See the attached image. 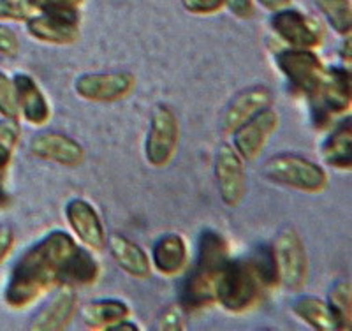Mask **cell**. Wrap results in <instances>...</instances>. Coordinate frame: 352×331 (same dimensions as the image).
Wrapping results in <instances>:
<instances>
[{"instance_id": "1", "label": "cell", "mask_w": 352, "mask_h": 331, "mask_svg": "<svg viewBox=\"0 0 352 331\" xmlns=\"http://www.w3.org/2000/svg\"><path fill=\"white\" fill-rule=\"evenodd\" d=\"M78 247V239L62 229L43 236L12 266L4 289V303L12 310H27L62 286L65 268Z\"/></svg>"}, {"instance_id": "2", "label": "cell", "mask_w": 352, "mask_h": 331, "mask_svg": "<svg viewBox=\"0 0 352 331\" xmlns=\"http://www.w3.org/2000/svg\"><path fill=\"white\" fill-rule=\"evenodd\" d=\"M278 284L272 247H261L248 257H231L220 270L215 282L217 303L229 314H245L256 308L264 292Z\"/></svg>"}, {"instance_id": "3", "label": "cell", "mask_w": 352, "mask_h": 331, "mask_svg": "<svg viewBox=\"0 0 352 331\" xmlns=\"http://www.w3.org/2000/svg\"><path fill=\"white\" fill-rule=\"evenodd\" d=\"M263 175L272 184L303 194H322L329 185L326 169L298 153H278L270 157L263 166Z\"/></svg>"}, {"instance_id": "4", "label": "cell", "mask_w": 352, "mask_h": 331, "mask_svg": "<svg viewBox=\"0 0 352 331\" xmlns=\"http://www.w3.org/2000/svg\"><path fill=\"white\" fill-rule=\"evenodd\" d=\"M275 64L294 92L307 100L317 96L326 67L316 50L285 48L275 55Z\"/></svg>"}, {"instance_id": "5", "label": "cell", "mask_w": 352, "mask_h": 331, "mask_svg": "<svg viewBox=\"0 0 352 331\" xmlns=\"http://www.w3.org/2000/svg\"><path fill=\"white\" fill-rule=\"evenodd\" d=\"M351 94V67L333 65V67L326 69L324 80H322L319 92L312 100H308L316 127H329L333 116L347 113L352 103Z\"/></svg>"}, {"instance_id": "6", "label": "cell", "mask_w": 352, "mask_h": 331, "mask_svg": "<svg viewBox=\"0 0 352 331\" xmlns=\"http://www.w3.org/2000/svg\"><path fill=\"white\" fill-rule=\"evenodd\" d=\"M180 122L169 106H155L150 118V129L144 141V159L152 168H166L178 153Z\"/></svg>"}, {"instance_id": "7", "label": "cell", "mask_w": 352, "mask_h": 331, "mask_svg": "<svg viewBox=\"0 0 352 331\" xmlns=\"http://www.w3.org/2000/svg\"><path fill=\"white\" fill-rule=\"evenodd\" d=\"M278 282L292 292L303 291L310 275L307 248L294 229H284L272 247Z\"/></svg>"}, {"instance_id": "8", "label": "cell", "mask_w": 352, "mask_h": 331, "mask_svg": "<svg viewBox=\"0 0 352 331\" xmlns=\"http://www.w3.org/2000/svg\"><path fill=\"white\" fill-rule=\"evenodd\" d=\"M213 171H215L217 191L222 203L228 208L240 206L248 189L247 169H245V160L232 148V145L224 143L217 148Z\"/></svg>"}, {"instance_id": "9", "label": "cell", "mask_w": 352, "mask_h": 331, "mask_svg": "<svg viewBox=\"0 0 352 331\" xmlns=\"http://www.w3.org/2000/svg\"><path fill=\"white\" fill-rule=\"evenodd\" d=\"M136 76L131 72H87L74 81V92L88 103H118L134 92Z\"/></svg>"}, {"instance_id": "10", "label": "cell", "mask_w": 352, "mask_h": 331, "mask_svg": "<svg viewBox=\"0 0 352 331\" xmlns=\"http://www.w3.org/2000/svg\"><path fill=\"white\" fill-rule=\"evenodd\" d=\"M278 125L280 115L273 108H264L231 132L232 148L240 153L245 162L256 160L268 145L270 138L278 131Z\"/></svg>"}, {"instance_id": "11", "label": "cell", "mask_w": 352, "mask_h": 331, "mask_svg": "<svg viewBox=\"0 0 352 331\" xmlns=\"http://www.w3.org/2000/svg\"><path fill=\"white\" fill-rule=\"evenodd\" d=\"M270 23L276 37L284 41L289 48L317 50L322 44V32L319 25L298 9L285 8L273 12Z\"/></svg>"}, {"instance_id": "12", "label": "cell", "mask_w": 352, "mask_h": 331, "mask_svg": "<svg viewBox=\"0 0 352 331\" xmlns=\"http://www.w3.org/2000/svg\"><path fill=\"white\" fill-rule=\"evenodd\" d=\"M65 220L74 238L85 248L92 252H102L108 245V235L99 212L92 203L83 197H74L65 204Z\"/></svg>"}, {"instance_id": "13", "label": "cell", "mask_w": 352, "mask_h": 331, "mask_svg": "<svg viewBox=\"0 0 352 331\" xmlns=\"http://www.w3.org/2000/svg\"><path fill=\"white\" fill-rule=\"evenodd\" d=\"M32 39L53 46H69L80 39V12L41 11L27 21Z\"/></svg>"}, {"instance_id": "14", "label": "cell", "mask_w": 352, "mask_h": 331, "mask_svg": "<svg viewBox=\"0 0 352 331\" xmlns=\"http://www.w3.org/2000/svg\"><path fill=\"white\" fill-rule=\"evenodd\" d=\"M30 152L36 159L64 166V168H78L87 159L83 145L62 132L37 134L30 141Z\"/></svg>"}, {"instance_id": "15", "label": "cell", "mask_w": 352, "mask_h": 331, "mask_svg": "<svg viewBox=\"0 0 352 331\" xmlns=\"http://www.w3.org/2000/svg\"><path fill=\"white\" fill-rule=\"evenodd\" d=\"M78 312L76 288L62 284L56 289L55 296L46 307L41 308L34 317L30 330L36 331H62L72 323Z\"/></svg>"}, {"instance_id": "16", "label": "cell", "mask_w": 352, "mask_h": 331, "mask_svg": "<svg viewBox=\"0 0 352 331\" xmlns=\"http://www.w3.org/2000/svg\"><path fill=\"white\" fill-rule=\"evenodd\" d=\"M16 87L20 118L32 127H44L52 118V104L36 80L27 72H18L12 78Z\"/></svg>"}, {"instance_id": "17", "label": "cell", "mask_w": 352, "mask_h": 331, "mask_svg": "<svg viewBox=\"0 0 352 331\" xmlns=\"http://www.w3.org/2000/svg\"><path fill=\"white\" fill-rule=\"evenodd\" d=\"M152 268L166 279L180 277L187 270L188 247L187 242L178 233H166L152 245L150 255Z\"/></svg>"}, {"instance_id": "18", "label": "cell", "mask_w": 352, "mask_h": 331, "mask_svg": "<svg viewBox=\"0 0 352 331\" xmlns=\"http://www.w3.org/2000/svg\"><path fill=\"white\" fill-rule=\"evenodd\" d=\"M272 100V90L268 87H264V85H256V87H250L240 92L226 109L224 122H222L224 131L231 134L234 129L245 124L248 118H252L254 115L263 111L264 108H270Z\"/></svg>"}, {"instance_id": "19", "label": "cell", "mask_w": 352, "mask_h": 331, "mask_svg": "<svg viewBox=\"0 0 352 331\" xmlns=\"http://www.w3.org/2000/svg\"><path fill=\"white\" fill-rule=\"evenodd\" d=\"M108 247L115 263L124 270L127 275L138 280L150 279L152 275V263L148 254L140 244L132 242L124 235H111L108 238Z\"/></svg>"}, {"instance_id": "20", "label": "cell", "mask_w": 352, "mask_h": 331, "mask_svg": "<svg viewBox=\"0 0 352 331\" xmlns=\"http://www.w3.org/2000/svg\"><path fill=\"white\" fill-rule=\"evenodd\" d=\"M215 277L192 268L180 286V307L184 310H203L217 303Z\"/></svg>"}, {"instance_id": "21", "label": "cell", "mask_w": 352, "mask_h": 331, "mask_svg": "<svg viewBox=\"0 0 352 331\" xmlns=\"http://www.w3.org/2000/svg\"><path fill=\"white\" fill-rule=\"evenodd\" d=\"M229 259H231V248L228 239L219 231L204 229L197 244V261L194 268L217 279Z\"/></svg>"}, {"instance_id": "22", "label": "cell", "mask_w": 352, "mask_h": 331, "mask_svg": "<svg viewBox=\"0 0 352 331\" xmlns=\"http://www.w3.org/2000/svg\"><path fill=\"white\" fill-rule=\"evenodd\" d=\"M352 124L351 116L340 120L333 127L329 136L322 143V159L328 166L338 171L352 169Z\"/></svg>"}, {"instance_id": "23", "label": "cell", "mask_w": 352, "mask_h": 331, "mask_svg": "<svg viewBox=\"0 0 352 331\" xmlns=\"http://www.w3.org/2000/svg\"><path fill=\"white\" fill-rule=\"evenodd\" d=\"M83 323L90 330H106L132 315L127 301L118 298H102L90 301L83 308Z\"/></svg>"}, {"instance_id": "24", "label": "cell", "mask_w": 352, "mask_h": 331, "mask_svg": "<svg viewBox=\"0 0 352 331\" xmlns=\"http://www.w3.org/2000/svg\"><path fill=\"white\" fill-rule=\"evenodd\" d=\"M292 312L298 319L317 331H340V324L336 321L328 301L317 296L303 295L292 303Z\"/></svg>"}, {"instance_id": "25", "label": "cell", "mask_w": 352, "mask_h": 331, "mask_svg": "<svg viewBox=\"0 0 352 331\" xmlns=\"http://www.w3.org/2000/svg\"><path fill=\"white\" fill-rule=\"evenodd\" d=\"M18 143H20V125L16 120H4L0 124V210L9 206L8 176Z\"/></svg>"}, {"instance_id": "26", "label": "cell", "mask_w": 352, "mask_h": 331, "mask_svg": "<svg viewBox=\"0 0 352 331\" xmlns=\"http://www.w3.org/2000/svg\"><path fill=\"white\" fill-rule=\"evenodd\" d=\"M320 14L338 36L347 37L352 32L351 0H314Z\"/></svg>"}, {"instance_id": "27", "label": "cell", "mask_w": 352, "mask_h": 331, "mask_svg": "<svg viewBox=\"0 0 352 331\" xmlns=\"http://www.w3.org/2000/svg\"><path fill=\"white\" fill-rule=\"evenodd\" d=\"M328 305L331 307L336 321L340 324V331H349L352 328V288L349 280L336 282L328 295Z\"/></svg>"}, {"instance_id": "28", "label": "cell", "mask_w": 352, "mask_h": 331, "mask_svg": "<svg viewBox=\"0 0 352 331\" xmlns=\"http://www.w3.org/2000/svg\"><path fill=\"white\" fill-rule=\"evenodd\" d=\"M39 11L37 0H0V21L27 23Z\"/></svg>"}, {"instance_id": "29", "label": "cell", "mask_w": 352, "mask_h": 331, "mask_svg": "<svg viewBox=\"0 0 352 331\" xmlns=\"http://www.w3.org/2000/svg\"><path fill=\"white\" fill-rule=\"evenodd\" d=\"M0 115L6 120H20V108H18L16 87L12 78L0 71Z\"/></svg>"}, {"instance_id": "30", "label": "cell", "mask_w": 352, "mask_h": 331, "mask_svg": "<svg viewBox=\"0 0 352 331\" xmlns=\"http://www.w3.org/2000/svg\"><path fill=\"white\" fill-rule=\"evenodd\" d=\"M182 6L196 17H212L226 8V0H182Z\"/></svg>"}, {"instance_id": "31", "label": "cell", "mask_w": 352, "mask_h": 331, "mask_svg": "<svg viewBox=\"0 0 352 331\" xmlns=\"http://www.w3.org/2000/svg\"><path fill=\"white\" fill-rule=\"evenodd\" d=\"M20 52V39L18 34L8 25L0 23V55L16 56Z\"/></svg>"}, {"instance_id": "32", "label": "cell", "mask_w": 352, "mask_h": 331, "mask_svg": "<svg viewBox=\"0 0 352 331\" xmlns=\"http://www.w3.org/2000/svg\"><path fill=\"white\" fill-rule=\"evenodd\" d=\"M184 308L180 305H175V307L168 308L164 314L160 315L159 324L157 328L159 330H168V331H176V330H184L185 323H184Z\"/></svg>"}, {"instance_id": "33", "label": "cell", "mask_w": 352, "mask_h": 331, "mask_svg": "<svg viewBox=\"0 0 352 331\" xmlns=\"http://www.w3.org/2000/svg\"><path fill=\"white\" fill-rule=\"evenodd\" d=\"M41 11L56 12H80L85 0H37ZM39 11V12H41Z\"/></svg>"}, {"instance_id": "34", "label": "cell", "mask_w": 352, "mask_h": 331, "mask_svg": "<svg viewBox=\"0 0 352 331\" xmlns=\"http://www.w3.org/2000/svg\"><path fill=\"white\" fill-rule=\"evenodd\" d=\"M226 8L240 20H248L254 17V0H226Z\"/></svg>"}, {"instance_id": "35", "label": "cell", "mask_w": 352, "mask_h": 331, "mask_svg": "<svg viewBox=\"0 0 352 331\" xmlns=\"http://www.w3.org/2000/svg\"><path fill=\"white\" fill-rule=\"evenodd\" d=\"M14 242H16V236L11 226H0V264L9 257L14 248Z\"/></svg>"}, {"instance_id": "36", "label": "cell", "mask_w": 352, "mask_h": 331, "mask_svg": "<svg viewBox=\"0 0 352 331\" xmlns=\"http://www.w3.org/2000/svg\"><path fill=\"white\" fill-rule=\"evenodd\" d=\"M257 2L270 12H276L280 11V9L291 8L292 4V0H257Z\"/></svg>"}, {"instance_id": "37", "label": "cell", "mask_w": 352, "mask_h": 331, "mask_svg": "<svg viewBox=\"0 0 352 331\" xmlns=\"http://www.w3.org/2000/svg\"><path fill=\"white\" fill-rule=\"evenodd\" d=\"M136 330H141L140 324H136L134 323V319L127 317V319L120 321V323H116L115 326L109 328L108 331H136Z\"/></svg>"}, {"instance_id": "38", "label": "cell", "mask_w": 352, "mask_h": 331, "mask_svg": "<svg viewBox=\"0 0 352 331\" xmlns=\"http://www.w3.org/2000/svg\"><path fill=\"white\" fill-rule=\"evenodd\" d=\"M340 58H342V65H347L351 67V36L344 37V44H342L340 48Z\"/></svg>"}]
</instances>
